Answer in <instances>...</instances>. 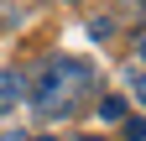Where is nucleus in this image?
Wrapping results in <instances>:
<instances>
[{"label": "nucleus", "mask_w": 146, "mask_h": 141, "mask_svg": "<svg viewBox=\"0 0 146 141\" xmlns=\"http://www.w3.org/2000/svg\"><path fill=\"white\" fill-rule=\"evenodd\" d=\"M99 120H125V99L120 94H104L99 99Z\"/></svg>", "instance_id": "nucleus-3"}, {"label": "nucleus", "mask_w": 146, "mask_h": 141, "mask_svg": "<svg viewBox=\"0 0 146 141\" xmlns=\"http://www.w3.org/2000/svg\"><path fill=\"white\" fill-rule=\"evenodd\" d=\"M94 78V68H89L84 58H68V63H47V78H42V89H36V99L47 104H58V94H73V89H84V84Z\"/></svg>", "instance_id": "nucleus-1"}, {"label": "nucleus", "mask_w": 146, "mask_h": 141, "mask_svg": "<svg viewBox=\"0 0 146 141\" xmlns=\"http://www.w3.org/2000/svg\"><path fill=\"white\" fill-rule=\"evenodd\" d=\"M16 99H21V78H0V115L16 110Z\"/></svg>", "instance_id": "nucleus-2"}, {"label": "nucleus", "mask_w": 146, "mask_h": 141, "mask_svg": "<svg viewBox=\"0 0 146 141\" xmlns=\"http://www.w3.org/2000/svg\"><path fill=\"white\" fill-rule=\"evenodd\" d=\"M136 58H141V63H146V37H141V42H136Z\"/></svg>", "instance_id": "nucleus-7"}, {"label": "nucleus", "mask_w": 146, "mask_h": 141, "mask_svg": "<svg viewBox=\"0 0 146 141\" xmlns=\"http://www.w3.org/2000/svg\"><path fill=\"white\" fill-rule=\"evenodd\" d=\"M125 136H131V141H146V120H125Z\"/></svg>", "instance_id": "nucleus-4"}, {"label": "nucleus", "mask_w": 146, "mask_h": 141, "mask_svg": "<svg viewBox=\"0 0 146 141\" xmlns=\"http://www.w3.org/2000/svg\"><path fill=\"white\" fill-rule=\"evenodd\" d=\"M84 141H104V136H84Z\"/></svg>", "instance_id": "nucleus-8"}, {"label": "nucleus", "mask_w": 146, "mask_h": 141, "mask_svg": "<svg viewBox=\"0 0 146 141\" xmlns=\"http://www.w3.org/2000/svg\"><path fill=\"white\" fill-rule=\"evenodd\" d=\"M131 89H136V104H141V110H146V78H136Z\"/></svg>", "instance_id": "nucleus-5"}, {"label": "nucleus", "mask_w": 146, "mask_h": 141, "mask_svg": "<svg viewBox=\"0 0 146 141\" xmlns=\"http://www.w3.org/2000/svg\"><path fill=\"white\" fill-rule=\"evenodd\" d=\"M0 141H26V131H5V136H0Z\"/></svg>", "instance_id": "nucleus-6"}]
</instances>
